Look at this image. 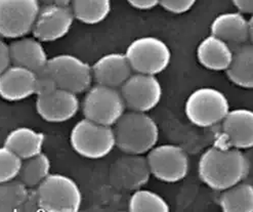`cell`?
I'll use <instances>...</instances> for the list:
<instances>
[{
	"instance_id": "1",
	"label": "cell",
	"mask_w": 253,
	"mask_h": 212,
	"mask_svg": "<svg viewBox=\"0 0 253 212\" xmlns=\"http://www.w3.org/2000/svg\"><path fill=\"white\" fill-rule=\"evenodd\" d=\"M249 168V160L241 150L218 145L202 154L198 174L207 187L221 192L243 181Z\"/></svg>"
},
{
	"instance_id": "2",
	"label": "cell",
	"mask_w": 253,
	"mask_h": 212,
	"mask_svg": "<svg viewBox=\"0 0 253 212\" xmlns=\"http://www.w3.org/2000/svg\"><path fill=\"white\" fill-rule=\"evenodd\" d=\"M114 126L115 144L125 154L144 155L159 138L157 123L144 112H124Z\"/></svg>"
},
{
	"instance_id": "3",
	"label": "cell",
	"mask_w": 253,
	"mask_h": 212,
	"mask_svg": "<svg viewBox=\"0 0 253 212\" xmlns=\"http://www.w3.org/2000/svg\"><path fill=\"white\" fill-rule=\"evenodd\" d=\"M35 196L38 209L42 211L75 212L82 203L77 182L60 173H49L37 187Z\"/></svg>"
},
{
	"instance_id": "4",
	"label": "cell",
	"mask_w": 253,
	"mask_h": 212,
	"mask_svg": "<svg viewBox=\"0 0 253 212\" xmlns=\"http://www.w3.org/2000/svg\"><path fill=\"white\" fill-rule=\"evenodd\" d=\"M70 144L79 156L86 159H102L115 148L112 126L84 118L77 122L70 133Z\"/></svg>"
},
{
	"instance_id": "5",
	"label": "cell",
	"mask_w": 253,
	"mask_h": 212,
	"mask_svg": "<svg viewBox=\"0 0 253 212\" xmlns=\"http://www.w3.org/2000/svg\"><path fill=\"white\" fill-rule=\"evenodd\" d=\"M230 111L227 95L213 87L194 90L187 98L185 113L190 122L199 127H211L220 123Z\"/></svg>"
},
{
	"instance_id": "6",
	"label": "cell",
	"mask_w": 253,
	"mask_h": 212,
	"mask_svg": "<svg viewBox=\"0 0 253 212\" xmlns=\"http://www.w3.org/2000/svg\"><path fill=\"white\" fill-rule=\"evenodd\" d=\"M124 54L135 73L155 76L163 72L171 61L169 46L163 40L153 36L136 38Z\"/></svg>"
},
{
	"instance_id": "7",
	"label": "cell",
	"mask_w": 253,
	"mask_h": 212,
	"mask_svg": "<svg viewBox=\"0 0 253 212\" xmlns=\"http://www.w3.org/2000/svg\"><path fill=\"white\" fill-rule=\"evenodd\" d=\"M125 109L120 89L101 84L86 90L82 104L84 118L107 126H114Z\"/></svg>"
},
{
	"instance_id": "8",
	"label": "cell",
	"mask_w": 253,
	"mask_h": 212,
	"mask_svg": "<svg viewBox=\"0 0 253 212\" xmlns=\"http://www.w3.org/2000/svg\"><path fill=\"white\" fill-rule=\"evenodd\" d=\"M58 88L76 94L86 91L92 82L91 66L73 54H58L46 65Z\"/></svg>"
},
{
	"instance_id": "9",
	"label": "cell",
	"mask_w": 253,
	"mask_h": 212,
	"mask_svg": "<svg viewBox=\"0 0 253 212\" xmlns=\"http://www.w3.org/2000/svg\"><path fill=\"white\" fill-rule=\"evenodd\" d=\"M40 6L38 0H0V36L17 39L32 32Z\"/></svg>"
},
{
	"instance_id": "10",
	"label": "cell",
	"mask_w": 253,
	"mask_h": 212,
	"mask_svg": "<svg viewBox=\"0 0 253 212\" xmlns=\"http://www.w3.org/2000/svg\"><path fill=\"white\" fill-rule=\"evenodd\" d=\"M146 158L151 174L163 182H177L188 175V154L178 146H155L148 152Z\"/></svg>"
},
{
	"instance_id": "11",
	"label": "cell",
	"mask_w": 253,
	"mask_h": 212,
	"mask_svg": "<svg viewBox=\"0 0 253 212\" xmlns=\"http://www.w3.org/2000/svg\"><path fill=\"white\" fill-rule=\"evenodd\" d=\"M126 108L147 113L156 108L162 98V86L155 75L134 73L120 87Z\"/></svg>"
},
{
	"instance_id": "12",
	"label": "cell",
	"mask_w": 253,
	"mask_h": 212,
	"mask_svg": "<svg viewBox=\"0 0 253 212\" xmlns=\"http://www.w3.org/2000/svg\"><path fill=\"white\" fill-rule=\"evenodd\" d=\"M75 18L70 6L51 3L41 5L32 33L41 42H51L66 36Z\"/></svg>"
},
{
	"instance_id": "13",
	"label": "cell",
	"mask_w": 253,
	"mask_h": 212,
	"mask_svg": "<svg viewBox=\"0 0 253 212\" xmlns=\"http://www.w3.org/2000/svg\"><path fill=\"white\" fill-rule=\"evenodd\" d=\"M147 158L142 155L126 154L118 158L110 169L111 183L118 190L135 191L143 188L150 179Z\"/></svg>"
},
{
	"instance_id": "14",
	"label": "cell",
	"mask_w": 253,
	"mask_h": 212,
	"mask_svg": "<svg viewBox=\"0 0 253 212\" xmlns=\"http://www.w3.org/2000/svg\"><path fill=\"white\" fill-rule=\"evenodd\" d=\"M221 123L224 147L247 150L253 147V112L248 109L230 110Z\"/></svg>"
},
{
	"instance_id": "15",
	"label": "cell",
	"mask_w": 253,
	"mask_h": 212,
	"mask_svg": "<svg viewBox=\"0 0 253 212\" xmlns=\"http://www.w3.org/2000/svg\"><path fill=\"white\" fill-rule=\"evenodd\" d=\"M80 103L77 94L58 88L54 91L37 96L36 111L47 122L61 123L72 119L79 110Z\"/></svg>"
},
{
	"instance_id": "16",
	"label": "cell",
	"mask_w": 253,
	"mask_h": 212,
	"mask_svg": "<svg viewBox=\"0 0 253 212\" xmlns=\"http://www.w3.org/2000/svg\"><path fill=\"white\" fill-rule=\"evenodd\" d=\"M210 31L234 49L252 42V18L246 19L240 11L220 13L210 25Z\"/></svg>"
},
{
	"instance_id": "17",
	"label": "cell",
	"mask_w": 253,
	"mask_h": 212,
	"mask_svg": "<svg viewBox=\"0 0 253 212\" xmlns=\"http://www.w3.org/2000/svg\"><path fill=\"white\" fill-rule=\"evenodd\" d=\"M92 79L96 84L120 88L132 74V69L124 53H108L91 66Z\"/></svg>"
},
{
	"instance_id": "18",
	"label": "cell",
	"mask_w": 253,
	"mask_h": 212,
	"mask_svg": "<svg viewBox=\"0 0 253 212\" xmlns=\"http://www.w3.org/2000/svg\"><path fill=\"white\" fill-rule=\"evenodd\" d=\"M35 94V72L10 65L0 74V96L8 102H19Z\"/></svg>"
},
{
	"instance_id": "19",
	"label": "cell",
	"mask_w": 253,
	"mask_h": 212,
	"mask_svg": "<svg viewBox=\"0 0 253 212\" xmlns=\"http://www.w3.org/2000/svg\"><path fill=\"white\" fill-rule=\"evenodd\" d=\"M11 65L29 69L38 72L46 67L48 62L47 53L42 42L35 37H20L9 44Z\"/></svg>"
},
{
	"instance_id": "20",
	"label": "cell",
	"mask_w": 253,
	"mask_h": 212,
	"mask_svg": "<svg viewBox=\"0 0 253 212\" xmlns=\"http://www.w3.org/2000/svg\"><path fill=\"white\" fill-rule=\"evenodd\" d=\"M233 56V49L223 40L210 34L205 37L197 48V59L206 69L226 71Z\"/></svg>"
},
{
	"instance_id": "21",
	"label": "cell",
	"mask_w": 253,
	"mask_h": 212,
	"mask_svg": "<svg viewBox=\"0 0 253 212\" xmlns=\"http://www.w3.org/2000/svg\"><path fill=\"white\" fill-rule=\"evenodd\" d=\"M44 139V134L40 131L30 127H18L7 134L4 146L24 160L41 153Z\"/></svg>"
},
{
	"instance_id": "22",
	"label": "cell",
	"mask_w": 253,
	"mask_h": 212,
	"mask_svg": "<svg viewBox=\"0 0 253 212\" xmlns=\"http://www.w3.org/2000/svg\"><path fill=\"white\" fill-rule=\"evenodd\" d=\"M228 78L237 86L253 87V47L251 43L239 45L233 49V56L226 69Z\"/></svg>"
},
{
	"instance_id": "23",
	"label": "cell",
	"mask_w": 253,
	"mask_h": 212,
	"mask_svg": "<svg viewBox=\"0 0 253 212\" xmlns=\"http://www.w3.org/2000/svg\"><path fill=\"white\" fill-rule=\"evenodd\" d=\"M219 206L224 212H252L253 211V186L247 182L221 191Z\"/></svg>"
},
{
	"instance_id": "24",
	"label": "cell",
	"mask_w": 253,
	"mask_h": 212,
	"mask_svg": "<svg viewBox=\"0 0 253 212\" xmlns=\"http://www.w3.org/2000/svg\"><path fill=\"white\" fill-rule=\"evenodd\" d=\"M51 163L44 153H39L33 157L24 159L19 171L18 179L28 189L37 188L49 173Z\"/></svg>"
},
{
	"instance_id": "25",
	"label": "cell",
	"mask_w": 253,
	"mask_h": 212,
	"mask_svg": "<svg viewBox=\"0 0 253 212\" xmlns=\"http://www.w3.org/2000/svg\"><path fill=\"white\" fill-rule=\"evenodd\" d=\"M74 18L87 25L103 22L111 11V0H73L70 4Z\"/></svg>"
},
{
	"instance_id": "26",
	"label": "cell",
	"mask_w": 253,
	"mask_h": 212,
	"mask_svg": "<svg viewBox=\"0 0 253 212\" xmlns=\"http://www.w3.org/2000/svg\"><path fill=\"white\" fill-rule=\"evenodd\" d=\"M29 195V189L18 178L0 182V212L20 210Z\"/></svg>"
},
{
	"instance_id": "27",
	"label": "cell",
	"mask_w": 253,
	"mask_h": 212,
	"mask_svg": "<svg viewBox=\"0 0 253 212\" xmlns=\"http://www.w3.org/2000/svg\"><path fill=\"white\" fill-rule=\"evenodd\" d=\"M128 208L132 212H167L169 204L159 194L142 188L135 190L130 197Z\"/></svg>"
},
{
	"instance_id": "28",
	"label": "cell",
	"mask_w": 253,
	"mask_h": 212,
	"mask_svg": "<svg viewBox=\"0 0 253 212\" xmlns=\"http://www.w3.org/2000/svg\"><path fill=\"white\" fill-rule=\"evenodd\" d=\"M22 161L18 155L4 145L0 147V182L17 178Z\"/></svg>"
},
{
	"instance_id": "29",
	"label": "cell",
	"mask_w": 253,
	"mask_h": 212,
	"mask_svg": "<svg viewBox=\"0 0 253 212\" xmlns=\"http://www.w3.org/2000/svg\"><path fill=\"white\" fill-rule=\"evenodd\" d=\"M55 89H58V85L47 67L35 73V94L37 96L46 95Z\"/></svg>"
},
{
	"instance_id": "30",
	"label": "cell",
	"mask_w": 253,
	"mask_h": 212,
	"mask_svg": "<svg viewBox=\"0 0 253 212\" xmlns=\"http://www.w3.org/2000/svg\"><path fill=\"white\" fill-rule=\"evenodd\" d=\"M196 1L197 0H160L159 4L172 13H184L189 11Z\"/></svg>"
},
{
	"instance_id": "31",
	"label": "cell",
	"mask_w": 253,
	"mask_h": 212,
	"mask_svg": "<svg viewBox=\"0 0 253 212\" xmlns=\"http://www.w3.org/2000/svg\"><path fill=\"white\" fill-rule=\"evenodd\" d=\"M11 65L9 44L0 38V74Z\"/></svg>"
},
{
	"instance_id": "32",
	"label": "cell",
	"mask_w": 253,
	"mask_h": 212,
	"mask_svg": "<svg viewBox=\"0 0 253 212\" xmlns=\"http://www.w3.org/2000/svg\"><path fill=\"white\" fill-rule=\"evenodd\" d=\"M127 2L136 9L149 10L157 6L160 0H127Z\"/></svg>"
},
{
	"instance_id": "33",
	"label": "cell",
	"mask_w": 253,
	"mask_h": 212,
	"mask_svg": "<svg viewBox=\"0 0 253 212\" xmlns=\"http://www.w3.org/2000/svg\"><path fill=\"white\" fill-rule=\"evenodd\" d=\"M232 2L241 13H252L253 0H232Z\"/></svg>"
},
{
	"instance_id": "34",
	"label": "cell",
	"mask_w": 253,
	"mask_h": 212,
	"mask_svg": "<svg viewBox=\"0 0 253 212\" xmlns=\"http://www.w3.org/2000/svg\"><path fill=\"white\" fill-rule=\"evenodd\" d=\"M72 1H73V0H54V3L70 6V4L72 3Z\"/></svg>"
}]
</instances>
